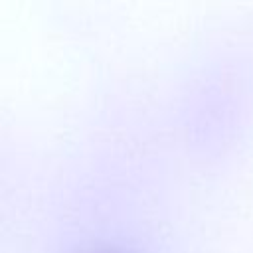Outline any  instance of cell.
Listing matches in <instances>:
<instances>
[{
  "instance_id": "obj_1",
  "label": "cell",
  "mask_w": 253,
  "mask_h": 253,
  "mask_svg": "<svg viewBox=\"0 0 253 253\" xmlns=\"http://www.w3.org/2000/svg\"><path fill=\"white\" fill-rule=\"evenodd\" d=\"M91 253H125V251H119V249H97V251H91Z\"/></svg>"
}]
</instances>
